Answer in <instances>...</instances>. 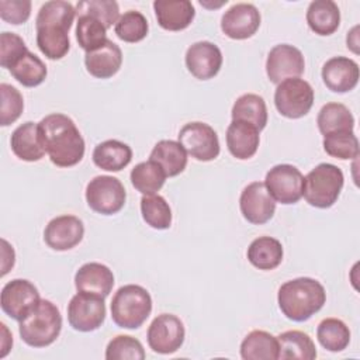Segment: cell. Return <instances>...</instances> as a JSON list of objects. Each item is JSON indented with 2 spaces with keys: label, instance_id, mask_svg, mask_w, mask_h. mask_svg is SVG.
Wrapping results in <instances>:
<instances>
[{
  "label": "cell",
  "instance_id": "39",
  "mask_svg": "<svg viewBox=\"0 0 360 360\" xmlns=\"http://www.w3.org/2000/svg\"><path fill=\"white\" fill-rule=\"evenodd\" d=\"M114 31L121 41L135 44L142 41L148 35L149 25L146 17L141 11L129 10L120 15L118 21L115 22Z\"/></svg>",
  "mask_w": 360,
  "mask_h": 360
},
{
  "label": "cell",
  "instance_id": "27",
  "mask_svg": "<svg viewBox=\"0 0 360 360\" xmlns=\"http://www.w3.org/2000/svg\"><path fill=\"white\" fill-rule=\"evenodd\" d=\"M149 160L156 162L166 176L174 177L184 172L187 166V152L179 141L162 139L153 146Z\"/></svg>",
  "mask_w": 360,
  "mask_h": 360
},
{
  "label": "cell",
  "instance_id": "23",
  "mask_svg": "<svg viewBox=\"0 0 360 360\" xmlns=\"http://www.w3.org/2000/svg\"><path fill=\"white\" fill-rule=\"evenodd\" d=\"M86 70L97 79H110L112 77L122 65V52L121 48L107 39L103 46L96 51L86 52L84 55Z\"/></svg>",
  "mask_w": 360,
  "mask_h": 360
},
{
  "label": "cell",
  "instance_id": "12",
  "mask_svg": "<svg viewBox=\"0 0 360 360\" xmlns=\"http://www.w3.org/2000/svg\"><path fill=\"white\" fill-rule=\"evenodd\" d=\"M105 319V302L103 297L77 292L68 304L69 325L79 332H93Z\"/></svg>",
  "mask_w": 360,
  "mask_h": 360
},
{
  "label": "cell",
  "instance_id": "41",
  "mask_svg": "<svg viewBox=\"0 0 360 360\" xmlns=\"http://www.w3.org/2000/svg\"><path fill=\"white\" fill-rule=\"evenodd\" d=\"M76 13L94 17L107 30L120 18V7L114 0H83L76 4Z\"/></svg>",
  "mask_w": 360,
  "mask_h": 360
},
{
  "label": "cell",
  "instance_id": "28",
  "mask_svg": "<svg viewBox=\"0 0 360 360\" xmlns=\"http://www.w3.org/2000/svg\"><path fill=\"white\" fill-rule=\"evenodd\" d=\"M240 357L243 360H277L278 340L266 330H252L240 343Z\"/></svg>",
  "mask_w": 360,
  "mask_h": 360
},
{
  "label": "cell",
  "instance_id": "31",
  "mask_svg": "<svg viewBox=\"0 0 360 360\" xmlns=\"http://www.w3.org/2000/svg\"><path fill=\"white\" fill-rule=\"evenodd\" d=\"M316 124L319 132L325 136L333 132L353 131L354 117L345 104L326 103L318 112Z\"/></svg>",
  "mask_w": 360,
  "mask_h": 360
},
{
  "label": "cell",
  "instance_id": "30",
  "mask_svg": "<svg viewBox=\"0 0 360 360\" xmlns=\"http://www.w3.org/2000/svg\"><path fill=\"white\" fill-rule=\"evenodd\" d=\"M233 121H245L259 131L267 124V107L264 98L255 93H246L236 98L231 111Z\"/></svg>",
  "mask_w": 360,
  "mask_h": 360
},
{
  "label": "cell",
  "instance_id": "32",
  "mask_svg": "<svg viewBox=\"0 0 360 360\" xmlns=\"http://www.w3.org/2000/svg\"><path fill=\"white\" fill-rule=\"evenodd\" d=\"M76 15V8L72 3L63 0H51L41 6L37 18L35 28L44 27H59L70 30Z\"/></svg>",
  "mask_w": 360,
  "mask_h": 360
},
{
  "label": "cell",
  "instance_id": "4",
  "mask_svg": "<svg viewBox=\"0 0 360 360\" xmlns=\"http://www.w3.org/2000/svg\"><path fill=\"white\" fill-rule=\"evenodd\" d=\"M152 312V298L146 288L127 284L117 290L111 300V318L124 329H138Z\"/></svg>",
  "mask_w": 360,
  "mask_h": 360
},
{
  "label": "cell",
  "instance_id": "19",
  "mask_svg": "<svg viewBox=\"0 0 360 360\" xmlns=\"http://www.w3.org/2000/svg\"><path fill=\"white\" fill-rule=\"evenodd\" d=\"M75 287L77 292H86L105 298L110 295L114 287V274L103 263H84L75 274Z\"/></svg>",
  "mask_w": 360,
  "mask_h": 360
},
{
  "label": "cell",
  "instance_id": "24",
  "mask_svg": "<svg viewBox=\"0 0 360 360\" xmlns=\"http://www.w3.org/2000/svg\"><path fill=\"white\" fill-rule=\"evenodd\" d=\"M307 24L318 35H332L340 24V10L332 0H314L307 10Z\"/></svg>",
  "mask_w": 360,
  "mask_h": 360
},
{
  "label": "cell",
  "instance_id": "36",
  "mask_svg": "<svg viewBox=\"0 0 360 360\" xmlns=\"http://www.w3.org/2000/svg\"><path fill=\"white\" fill-rule=\"evenodd\" d=\"M8 70L11 76L25 87L39 86L48 75L45 63L30 51L22 55Z\"/></svg>",
  "mask_w": 360,
  "mask_h": 360
},
{
  "label": "cell",
  "instance_id": "29",
  "mask_svg": "<svg viewBox=\"0 0 360 360\" xmlns=\"http://www.w3.org/2000/svg\"><path fill=\"white\" fill-rule=\"evenodd\" d=\"M278 359L288 360H314L316 357V347L308 333L302 330H285L277 336Z\"/></svg>",
  "mask_w": 360,
  "mask_h": 360
},
{
  "label": "cell",
  "instance_id": "11",
  "mask_svg": "<svg viewBox=\"0 0 360 360\" xmlns=\"http://www.w3.org/2000/svg\"><path fill=\"white\" fill-rule=\"evenodd\" d=\"M186 338L181 319L173 314H160L149 325L146 339L149 347L159 354L177 352Z\"/></svg>",
  "mask_w": 360,
  "mask_h": 360
},
{
  "label": "cell",
  "instance_id": "15",
  "mask_svg": "<svg viewBox=\"0 0 360 360\" xmlns=\"http://www.w3.org/2000/svg\"><path fill=\"white\" fill-rule=\"evenodd\" d=\"M260 13L250 3H236L231 6L221 18V30L231 39H248L260 27Z\"/></svg>",
  "mask_w": 360,
  "mask_h": 360
},
{
  "label": "cell",
  "instance_id": "35",
  "mask_svg": "<svg viewBox=\"0 0 360 360\" xmlns=\"http://www.w3.org/2000/svg\"><path fill=\"white\" fill-rule=\"evenodd\" d=\"M37 46L48 59H62L70 49L69 31L59 27L37 28Z\"/></svg>",
  "mask_w": 360,
  "mask_h": 360
},
{
  "label": "cell",
  "instance_id": "3",
  "mask_svg": "<svg viewBox=\"0 0 360 360\" xmlns=\"http://www.w3.org/2000/svg\"><path fill=\"white\" fill-rule=\"evenodd\" d=\"M60 330L62 315L59 308L49 300H41L18 325L22 342L31 347H46L52 345L60 335Z\"/></svg>",
  "mask_w": 360,
  "mask_h": 360
},
{
  "label": "cell",
  "instance_id": "46",
  "mask_svg": "<svg viewBox=\"0 0 360 360\" xmlns=\"http://www.w3.org/2000/svg\"><path fill=\"white\" fill-rule=\"evenodd\" d=\"M1 245H3V249H1V256H3V260H1V276H6L10 269H13L14 266V249L13 246L8 245V242L6 239H1Z\"/></svg>",
  "mask_w": 360,
  "mask_h": 360
},
{
  "label": "cell",
  "instance_id": "43",
  "mask_svg": "<svg viewBox=\"0 0 360 360\" xmlns=\"http://www.w3.org/2000/svg\"><path fill=\"white\" fill-rule=\"evenodd\" d=\"M0 125L7 127L15 122L24 110V100L21 93L11 84L1 83L0 84Z\"/></svg>",
  "mask_w": 360,
  "mask_h": 360
},
{
  "label": "cell",
  "instance_id": "10",
  "mask_svg": "<svg viewBox=\"0 0 360 360\" xmlns=\"http://www.w3.org/2000/svg\"><path fill=\"white\" fill-rule=\"evenodd\" d=\"M41 301L38 288L25 278H14L4 284L0 295V307L14 321L24 319Z\"/></svg>",
  "mask_w": 360,
  "mask_h": 360
},
{
  "label": "cell",
  "instance_id": "1",
  "mask_svg": "<svg viewBox=\"0 0 360 360\" xmlns=\"http://www.w3.org/2000/svg\"><path fill=\"white\" fill-rule=\"evenodd\" d=\"M38 125L45 152L55 166L72 167L83 159L84 139L70 117L53 112L44 117Z\"/></svg>",
  "mask_w": 360,
  "mask_h": 360
},
{
  "label": "cell",
  "instance_id": "25",
  "mask_svg": "<svg viewBox=\"0 0 360 360\" xmlns=\"http://www.w3.org/2000/svg\"><path fill=\"white\" fill-rule=\"evenodd\" d=\"M249 263L259 270H274L283 262L284 250L278 239L271 236H259L248 248Z\"/></svg>",
  "mask_w": 360,
  "mask_h": 360
},
{
  "label": "cell",
  "instance_id": "7",
  "mask_svg": "<svg viewBox=\"0 0 360 360\" xmlns=\"http://www.w3.org/2000/svg\"><path fill=\"white\" fill-rule=\"evenodd\" d=\"M314 104L312 86L300 77L287 79L277 84L274 91V105L277 111L290 120L307 115Z\"/></svg>",
  "mask_w": 360,
  "mask_h": 360
},
{
  "label": "cell",
  "instance_id": "26",
  "mask_svg": "<svg viewBox=\"0 0 360 360\" xmlns=\"http://www.w3.org/2000/svg\"><path fill=\"white\" fill-rule=\"evenodd\" d=\"M132 160V149L117 139L100 142L93 150V162L105 172H120Z\"/></svg>",
  "mask_w": 360,
  "mask_h": 360
},
{
  "label": "cell",
  "instance_id": "2",
  "mask_svg": "<svg viewBox=\"0 0 360 360\" xmlns=\"http://www.w3.org/2000/svg\"><path fill=\"white\" fill-rule=\"evenodd\" d=\"M277 302L285 318L294 322H305L322 309L326 302V291L318 280L298 277L280 285Z\"/></svg>",
  "mask_w": 360,
  "mask_h": 360
},
{
  "label": "cell",
  "instance_id": "45",
  "mask_svg": "<svg viewBox=\"0 0 360 360\" xmlns=\"http://www.w3.org/2000/svg\"><path fill=\"white\" fill-rule=\"evenodd\" d=\"M31 15L30 0H0V17L8 24L20 25Z\"/></svg>",
  "mask_w": 360,
  "mask_h": 360
},
{
  "label": "cell",
  "instance_id": "40",
  "mask_svg": "<svg viewBox=\"0 0 360 360\" xmlns=\"http://www.w3.org/2000/svg\"><path fill=\"white\" fill-rule=\"evenodd\" d=\"M323 150L336 159L350 160L359 156V139L353 131H340L323 136Z\"/></svg>",
  "mask_w": 360,
  "mask_h": 360
},
{
  "label": "cell",
  "instance_id": "13",
  "mask_svg": "<svg viewBox=\"0 0 360 360\" xmlns=\"http://www.w3.org/2000/svg\"><path fill=\"white\" fill-rule=\"evenodd\" d=\"M305 70L302 52L290 45L278 44L273 46L266 59V73L271 83L278 84L283 80L300 77Z\"/></svg>",
  "mask_w": 360,
  "mask_h": 360
},
{
  "label": "cell",
  "instance_id": "42",
  "mask_svg": "<svg viewBox=\"0 0 360 360\" xmlns=\"http://www.w3.org/2000/svg\"><path fill=\"white\" fill-rule=\"evenodd\" d=\"M105 359L107 360H143L145 350L142 343L129 336V335H118L112 338L105 347Z\"/></svg>",
  "mask_w": 360,
  "mask_h": 360
},
{
  "label": "cell",
  "instance_id": "33",
  "mask_svg": "<svg viewBox=\"0 0 360 360\" xmlns=\"http://www.w3.org/2000/svg\"><path fill=\"white\" fill-rule=\"evenodd\" d=\"M131 184L143 195L156 194L166 181V173L163 169L152 160L141 162L131 170Z\"/></svg>",
  "mask_w": 360,
  "mask_h": 360
},
{
  "label": "cell",
  "instance_id": "38",
  "mask_svg": "<svg viewBox=\"0 0 360 360\" xmlns=\"http://www.w3.org/2000/svg\"><path fill=\"white\" fill-rule=\"evenodd\" d=\"M141 214L146 225L153 229H167L172 225V210L169 202L159 194L141 198Z\"/></svg>",
  "mask_w": 360,
  "mask_h": 360
},
{
  "label": "cell",
  "instance_id": "20",
  "mask_svg": "<svg viewBox=\"0 0 360 360\" xmlns=\"http://www.w3.org/2000/svg\"><path fill=\"white\" fill-rule=\"evenodd\" d=\"M153 10L158 24L166 31L186 30L195 17V8L188 0H155Z\"/></svg>",
  "mask_w": 360,
  "mask_h": 360
},
{
  "label": "cell",
  "instance_id": "37",
  "mask_svg": "<svg viewBox=\"0 0 360 360\" xmlns=\"http://www.w3.org/2000/svg\"><path fill=\"white\" fill-rule=\"evenodd\" d=\"M76 39L82 49L91 52L105 44L107 28L94 17L82 14L76 22Z\"/></svg>",
  "mask_w": 360,
  "mask_h": 360
},
{
  "label": "cell",
  "instance_id": "22",
  "mask_svg": "<svg viewBox=\"0 0 360 360\" xmlns=\"http://www.w3.org/2000/svg\"><path fill=\"white\" fill-rule=\"evenodd\" d=\"M259 129L245 121H233L226 128V146L229 153L240 160L250 159L259 148Z\"/></svg>",
  "mask_w": 360,
  "mask_h": 360
},
{
  "label": "cell",
  "instance_id": "8",
  "mask_svg": "<svg viewBox=\"0 0 360 360\" xmlns=\"http://www.w3.org/2000/svg\"><path fill=\"white\" fill-rule=\"evenodd\" d=\"M179 142L187 155L198 162H211L218 158L221 150L217 132L201 121L184 124L179 132Z\"/></svg>",
  "mask_w": 360,
  "mask_h": 360
},
{
  "label": "cell",
  "instance_id": "18",
  "mask_svg": "<svg viewBox=\"0 0 360 360\" xmlns=\"http://www.w3.org/2000/svg\"><path fill=\"white\" fill-rule=\"evenodd\" d=\"M322 80L333 93H347L353 90L360 77L359 65L356 60L346 56H333L322 66Z\"/></svg>",
  "mask_w": 360,
  "mask_h": 360
},
{
  "label": "cell",
  "instance_id": "17",
  "mask_svg": "<svg viewBox=\"0 0 360 360\" xmlns=\"http://www.w3.org/2000/svg\"><path fill=\"white\" fill-rule=\"evenodd\" d=\"M187 70L198 80H208L218 75L222 66L221 49L210 41L191 44L186 51Z\"/></svg>",
  "mask_w": 360,
  "mask_h": 360
},
{
  "label": "cell",
  "instance_id": "9",
  "mask_svg": "<svg viewBox=\"0 0 360 360\" xmlns=\"http://www.w3.org/2000/svg\"><path fill=\"white\" fill-rule=\"evenodd\" d=\"M304 176L292 165L281 163L273 166L264 179V186L274 201L284 205L295 204L302 197Z\"/></svg>",
  "mask_w": 360,
  "mask_h": 360
},
{
  "label": "cell",
  "instance_id": "48",
  "mask_svg": "<svg viewBox=\"0 0 360 360\" xmlns=\"http://www.w3.org/2000/svg\"><path fill=\"white\" fill-rule=\"evenodd\" d=\"M356 31H357V27H354L350 32H347L346 42H347V48H352V51L357 53L359 51L356 49V46L359 45V42H357V34H356Z\"/></svg>",
  "mask_w": 360,
  "mask_h": 360
},
{
  "label": "cell",
  "instance_id": "6",
  "mask_svg": "<svg viewBox=\"0 0 360 360\" xmlns=\"http://www.w3.org/2000/svg\"><path fill=\"white\" fill-rule=\"evenodd\" d=\"M127 191L121 180L114 176H96L86 186L87 205L101 215H112L122 210Z\"/></svg>",
  "mask_w": 360,
  "mask_h": 360
},
{
  "label": "cell",
  "instance_id": "16",
  "mask_svg": "<svg viewBox=\"0 0 360 360\" xmlns=\"http://www.w3.org/2000/svg\"><path fill=\"white\" fill-rule=\"evenodd\" d=\"M84 236L83 221L76 215H59L48 222L44 231L45 243L58 252H65L82 242Z\"/></svg>",
  "mask_w": 360,
  "mask_h": 360
},
{
  "label": "cell",
  "instance_id": "14",
  "mask_svg": "<svg viewBox=\"0 0 360 360\" xmlns=\"http://www.w3.org/2000/svg\"><path fill=\"white\" fill-rule=\"evenodd\" d=\"M239 208L242 217L255 225L269 222L276 211V201L267 191L264 183H249L240 193Z\"/></svg>",
  "mask_w": 360,
  "mask_h": 360
},
{
  "label": "cell",
  "instance_id": "34",
  "mask_svg": "<svg viewBox=\"0 0 360 360\" xmlns=\"http://www.w3.org/2000/svg\"><path fill=\"white\" fill-rule=\"evenodd\" d=\"M316 338L325 350L338 353L349 346L350 329L342 319L325 318L316 328Z\"/></svg>",
  "mask_w": 360,
  "mask_h": 360
},
{
  "label": "cell",
  "instance_id": "47",
  "mask_svg": "<svg viewBox=\"0 0 360 360\" xmlns=\"http://www.w3.org/2000/svg\"><path fill=\"white\" fill-rule=\"evenodd\" d=\"M0 325L4 328V332H6V336H3V339H1V353H0V357H4L13 346V336L8 333V330L3 322Z\"/></svg>",
  "mask_w": 360,
  "mask_h": 360
},
{
  "label": "cell",
  "instance_id": "5",
  "mask_svg": "<svg viewBox=\"0 0 360 360\" xmlns=\"http://www.w3.org/2000/svg\"><path fill=\"white\" fill-rule=\"evenodd\" d=\"M343 172L332 163H319L305 177L302 197L315 208L332 207L343 188Z\"/></svg>",
  "mask_w": 360,
  "mask_h": 360
},
{
  "label": "cell",
  "instance_id": "44",
  "mask_svg": "<svg viewBox=\"0 0 360 360\" xmlns=\"http://www.w3.org/2000/svg\"><path fill=\"white\" fill-rule=\"evenodd\" d=\"M28 52L24 39L14 34L4 31L0 35V65L4 69H10L22 55Z\"/></svg>",
  "mask_w": 360,
  "mask_h": 360
},
{
  "label": "cell",
  "instance_id": "21",
  "mask_svg": "<svg viewBox=\"0 0 360 360\" xmlns=\"http://www.w3.org/2000/svg\"><path fill=\"white\" fill-rule=\"evenodd\" d=\"M10 146L13 153L24 162H38L46 153L41 141L39 125L32 121H27L13 131Z\"/></svg>",
  "mask_w": 360,
  "mask_h": 360
}]
</instances>
